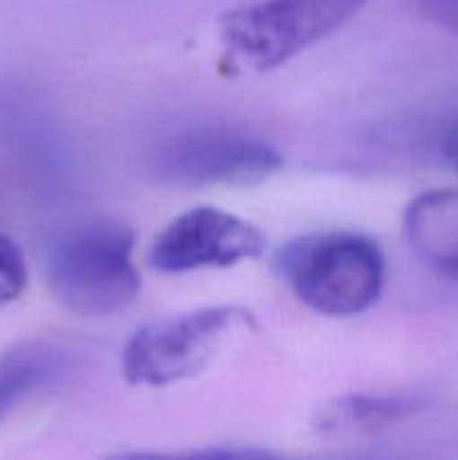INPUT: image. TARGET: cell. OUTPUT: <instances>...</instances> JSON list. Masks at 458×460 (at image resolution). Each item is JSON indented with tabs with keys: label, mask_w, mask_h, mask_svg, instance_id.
<instances>
[{
	"label": "cell",
	"mask_w": 458,
	"mask_h": 460,
	"mask_svg": "<svg viewBox=\"0 0 458 460\" xmlns=\"http://www.w3.org/2000/svg\"><path fill=\"white\" fill-rule=\"evenodd\" d=\"M27 283V263L22 252L9 236L0 234V308L21 296Z\"/></svg>",
	"instance_id": "obj_10"
},
{
	"label": "cell",
	"mask_w": 458,
	"mask_h": 460,
	"mask_svg": "<svg viewBox=\"0 0 458 460\" xmlns=\"http://www.w3.org/2000/svg\"><path fill=\"white\" fill-rule=\"evenodd\" d=\"M70 353L49 340H27L0 353V422L21 402L61 380Z\"/></svg>",
	"instance_id": "obj_8"
},
{
	"label": "cell",
	"mask_w": 458,
	"mask_h": 460,
	"mask_svg": "<svg viewBox=\"0 0 458 460\" xmlns=\"http://www.w3.org/2000/svg\"><path fill=\"white\" fill-rule=\"evenodd\" d=\"M440 151H443V157L447 160V164L454 171H458V124L449 126L445 130L443 139H440Z\"/></svg>",
	"instance_id": "obj_12"
},
{
	"label": "cell",
	"mask_w": 458,
	"mask_h": 460,
	"mask_svg": "<svg viewBox=\"0 0 458 460\" xmlns=\"http://www.w3.org/2000/svg\"><path fill=\"white\" fill-rule=\"evenodd\" d=\"M366 0H260L220 16L225 48L254 70L286 66L339 31Z\"/></svg>",
	"instance_id": "obj_3"
},
{
	"label": "cell",
	"mask_w": 458,
	"mask_h": 460,
	"mask_svg": "<svg viewBox=\"0 0 458 460\" xmlns=\"http://www.w3.org/2000/svg\"><path fill=\"white\" fill-rule=\"evenodd\" d=\"M418 407L407 395H346L323 407L317 427L326 436L373 434L411 416Z\"/></svg>",
	"instance_id": "obj_9"
},
{
	"label": "cell",
	"mask_w": 458,
	"mask_h": 460,
	"mask_svg": "<svg viewBox=\"0 0 458 460\" xmlns=\"http://www.w3.org/2000/svg\"><path fill=\"white\" fill-rule=\"evenodd\" d=\"M274 265L296 299L326 317H353L371 308L386 277L380 247L353 232L295 238L278 250Z\"/></svg>",
	"instance_id": "obj_2"
},
{
	"label": "cell",
	"mask_w": 458,
	"mask_h": 460,
	"mask_svg": "<svg viewBox=\"0 0 458 460\" xmlns=\"http://www.w3.org/2000/svg\"><path fill=\"white\" fill-rule=\"evenodd\" d=\"M418 3L431 21L452 34H458V0H418Z\"/></svg>",
	"instance_id": "obj_11"
},
{
	"label": "cell",
	"mask_w": 458,
	"mask_h": 460,
	"mask_svg": "<svg viewBox=\"0 0 458 460\" xmlns=\"http://www.w3.org/2000/svg\"><path fill=\"white\" fill-rule=\"evenodd\" d=\"M135 234L108 218L61 229L45 245V277L61 305L81 317H112L135 304Z\"/></svg>",
	"instance_id": "obj_1"
},
{
	"label": "cell",
	"mask_w": 458,
	"mask_h": 460,
	"mask_svg": "<svg viewBox=\"0 0 458 460\" xmlns=\"http://www.w3.org/2000/svg\"><path fill=\"white\" fill-rule=\"evenodd\" d=\"M265 238L251 223L218 207H193L175 216L153 241L148 261L162 274L232 268L256 259Z\"/></svg>",
	"instance_id": "obj_6"
},
{
	"label": "cell",
	"mask_w": 458,
	"mask_h": 460,
	"mask_svg": "<svg viewBox=\"0 0 458 460\" xmlns=\"http://www.w3.org/2000/svg\"><path fill=\"white\" fill-rule=\"evenodd\" d=\"M402 225L418 259L440 277L458 281V189H436L413 198Z\"/></svg>",
	"instance_id": "obj_7"
},
{
	"label": "cell",
	"mask_w": 458,
	"mask_h": 460,
	"mask_svg": "<svg viewBox=\"0 0 458 460\" xmlns=\"http://www.w3.org/2000/svg\"><path fill=\"white\" fill-rule=\"evenodd\" d=\"M251 323L238 305H214L137 328L121 353V373L133 386H164L191 380L205 371L227 335Z\"/></svg>",
	"instance_id": "obj_4"
},
{
	"label": "cell",
	"mask_w": 458,
	"mask_h": 460,
	"mask_svg": "<svg viewBox=\"0 0 458 460\" xmlns=\"http://www.w3.org/2000/svg\"><path fill=\"white\" fill-rule=\"evenodd\" d=\"M283 157L256 135L227 126H198L180 130L157 144L151 171L175 187L256 184L277 173Z\"/></svg>",
	"instance_id": "obj_5"
}]
</instances>
